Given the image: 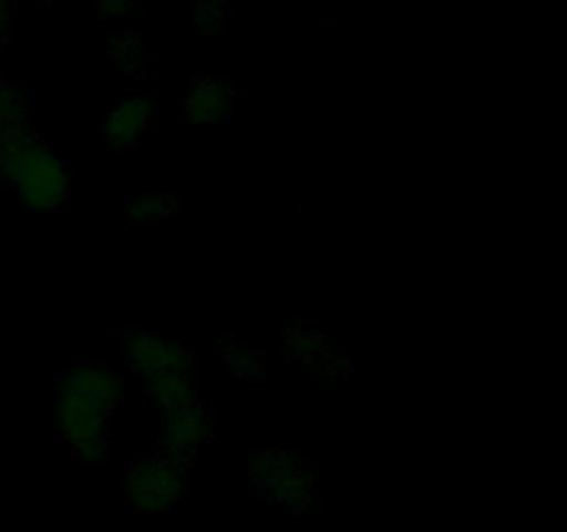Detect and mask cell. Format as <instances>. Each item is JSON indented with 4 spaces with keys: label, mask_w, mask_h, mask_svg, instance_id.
<instances>
[{
    "label": "cell",
    "mask_w": 567,
    "mask_h": 532,
    "mask_svg": "<svg viewBox=\"0 0 567 532\" xmlns=\"http://www.w3.org/2000/svg\"><path fill=\"white\" fill-rule=\"evenodd\" d=\"M131 366L144 377V382L161 375H188V366L194 364V355L177 344L164 341L153 332H142L131 341Z\"/></svg>",
    "instance_id": "3957f363"
},
{
    "label": "cell",
    "mask_w": 567,
    "mask_h": 532,
    "mask_svg": "<svg viewBox=\"0 0 567 532\" xmlns=\"http://www.w3.org/2000/svg\"><path fill=\"white\" fill-rule=\"evenodd\" d=\"M131 214L136 216V219H161V216L166 214V197H155V194H150V197H136V203L131 205Z\"/></svg>",
    "instance_id": "52a82bcc"
},
{
    "label": "cell",
    "mask_w": 567,
    "mask_h": 532,
    "mask_svg": "<svg viewBox=\"0 0 567 532\" xmlns=\"http://www.w3.org/2000/svg\"><path fill=\"white\" fill-rule=\"evenodd\" d=\"M230 111V98L225 89L214 81L194 83L186 100V114L192 122H221Z\"/></svg>",
    "instance_id": "5b68a950"
},
{
    "label": "cell",
    "mask_w": 567,
    "mask_h": 532,
    "mask_svg": "<svg viewBox=\"0 0 567 532\" xmlns=\"http://www.w3.org/2000/svg\"><path fill=\"white\" fill-rule=\"evenodd\" d=\"M0 175L9 177L22 203L33 211H55L70 194L66 166L25 125L0 144Z\"/></svg>",
    "instance_id": "7a4b0ae2"
},
{
    "label": "cell",
    "mask_w": 567,
    "mask_h": 532,
    "mask_svg": "<svg viewBox=\"0 0 567 532\" xmlns=\"http://www.w3.org/2000/svg\"><path fill=\"white\" fill-rule=\"evenodd\" d=\"M9 14H11V0H0V31H3Z\"/></svg>",
    "instance_id": "9c48e42d"
},
{
    "label": "cell",
    "mask_w": 567,
    "mask_h": 532,
    "mask_svg": "<svg viewBox=\"0 0 567 532\" xmlns=\"http://www.w3.org/2000/svg\"><path fill=\"white\" fill-rule=\"evenodd\" d=\"M131 9V0H100V11L103 14H122Z\"/></svg>",
    "instance_id": "ba28073f"
},
{
    "label": "cell",
    "mask_w": 567,
    "mask_h": 532,
    "mask_svg": "<svg viewBox=\"0 0 567 532\" xmlns=\"http://www.w3.org/2000/svg\"><path fill=\"white\" fill-rule=\"evenodd\" d=\"M122 377L100 366H75L61 377L55 393V424L61 438L75 447V458L97 460L105 454V421L120 405Z\"/></svg>",
    "instance_id": "6da1fadb"
},
{
    "label": "cell",
    "mask_w": 567,
    "mask_h": 532,
    "mask_svg": "<svg viewBox=\"0 0 567 532\" xmlns=\"http://www.w3.org/2000/svg\"><path fill=\"white\" fill-rule=\"evenodd\" d=\"M153 105L147 100H122L111 109L109 122H105V136L111 139V144L127 150L136 147L138 139L144 136V131L150 127V120H153Z\"/></svg>",
    "instance_id": "277c9868"
},
{
    "label": "cell",
    "mask_w": 567,
    "mask_h": 532,
    "mask_svg": "<svg viewBox=\"0 0 567 532\" xmlns=\"http://www.w3.org/2000/svg\"><path fill=\"white\" fill-rule=\"evenodd\" d=\"M225 360L230 364L233 375L241 377V380H264V358H260V352H255V349H244V347H236L230 349V352L225 355Z\"/></svg>",
    "instance_id": "8992f818"
}]
</instances>
